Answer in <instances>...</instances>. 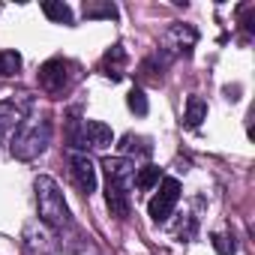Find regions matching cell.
I'll return each mask as SVG.
<instances>
[{"mask_svg":"<svg viewBox=\"0 0 255 255\" xmlns=\"http://www.w3.org/2000/svg\"><path fill=\"white\" fill-rule=\"evenodd\" d=\"M48 144H51V120L45 114H27L18 123V129L12 132L9 153L21 162H30L39 153H45Z\"/></svg>","mask_w":255,"mask_h":255,"instance_id":"obj_1","label":"cell"},{"mask_svg":"<svg viewBox=\"0 0 255 255\" xmlns=\"http://www.w3.org/2000/svg\"><path fill=\"white\" fill-rule=\"evenodd\" d=\"M33 189H36L39 219H42L48 228H54V231L69 228V225H72L69 204H66V198H63V192H60L57 180H54V177H48V174H39V177L33 180Z\"/></svg>","mask_w":255,"mask_h":255,"instance_id":"obj_2","label":"cell"},{"mask_svg":"<svg viewBox=\"0 0 255 255\" xmlns=\"http://www.w3.org/2000/svg\"><path fill=\"white\" fill-rule=\"evenodd\" d=\"M114 141L111 126L102 120H72L69 123V144L72 147H108Z\"/></svg>","mask_w":255,"mask_h":255,"instance_id":"obj_3","label":"cell"},{"mask_svg":"<svg viewBox=\"0 0 255 255\" xmlns=\"http://www.w3.org/2000/svg\"><path fill=\"white\" fill-rule=\"evenodd\" d=\"M177 201H180V180H177V177H162L159 192H156V195L150 198V204H147L150 219H153L156 225H162V222L171 216V210L177 207Z\"/></svg>","mask_w":255,"mask_h":255,"instance_id":"obj_4","label":"cell"},{"mask_svg":"<svg viewBox=\"0 0 255 255\" xmlns=\"http://www.w3.org/2000/svg\"><path fill=\"white\" fill-rule=\"evenodd\" d=\"M69 69H72V63L69 60H60V57L42 63L39 66V87L45 93H51V96H60L69 87V81H72V72Z\"/></svg>","mask_w":255,"mask_h":255,"instance_id":"obj_5","label":"cell"},{"mask_svg":"<svg viewBox=\"0 0 255 255\" xmlns=\"http://www.w3.org/2000/svg\"><path fill=\"white\" fill-rule=\"evenodd\" d=\"M195 42H198V30H195V27H189V24H174V27L168 30V36H165V42H162L165 63H168V57H174V54L189 57L192 48H195Z\"/></svg>","mask_w":255,"mask_h":255,"instance_id":"obj_6","label":"cell"},{"mask_svg":"<svg viewBox=\"0 0 255 255\" xmlns=\"http://www.w3.org/2000/svg\"><path fill=\"white\" fill-rule=\"evenodd\" d=\"M69 171H72V180L78 186L81 195H93L96 192V165L87 153H72L69 156Z\"/></svg>","mask_w":255,"mask_h":255,"instance_id":"obj_7","label":"cell"},{"mask_svg":"<svg viewBox=\"0 0 255 255\" xmlns=\"http://www.w3.org/2000/svg\"><path fill=\"white\" fill-rule=\"evenodd\" d=\"M30 114V96L27 93H18L12 99H3L0 102V135L9 132V129H18V123Z\"/></svg>","mask_w":255,"mask_h":255,"instance_id":"obj_8","label":"cell"},{"mask_svg":"<svg viewBox=\"0 0 255 255\" xmlns=\"http://www.w3.org/2000/svg\"><path fill=\"white\" fill-rule=\"evenodd\" d=\"M102 168H105V177L108 180H114L117 186H123L126 192H132V186H135V162H129V159H123V156H108L105 162H102Z\"/></svg>","mask_w":255,"mask_h":255,"instance_id":"obj_9","label":"cell"},{"mask_svg":"<svg viewBox=\"0 0 255 255\" xmlns=\"http://www.w3.org/2000/svg\"><path fill=\"white\" fill-rule=\"evenodd\" d=\"M105 204H108V210H111L114 219H126V216H129V210H132L129 192H126L123 186H117L114 180H105Z\"/></svg>","mask_w":255,"mask_h":255,"instance_id":"obj_10","label":"cell"},{"mask_svg":"<svg viewBox=\"0 0 255 255\" xmlns=\"http://www.w3.org/2000/svg\"><path fill=\"white\" fill-rule=\"evenodd\" d=\"M123 66H126V51L123 45H111L102 57V72L111 78V81H120L123 78Z\"/></svg>","mask_w":255,"mask_h":255,"instance_id":"obj_11","label":"cell"},{"mask_svg":"<svg viewBox=\"0 0 255 255\" xmlns=\"http://www.w3.org/2000/svg\"><path fill=\"white\" fill-rule=\"evenodd\" d=\"M81 12H84V18H108V21H117V15H120L111 0H84Z\"/></svg>","mask_w":255,"mask_h":255,"instance_id":"obj_12","label":"cell"},{"mask_svg":"<svg viewBox=\"0 0 255 255\" xmlns=\"http://www.w3.org/2000/svg\"><path fill=\"white\" fill-rule=\"evenodd\" d=\"M183 120H186L189 129H198V126L207 120V102H204L201 96H189V99H186V114H183Z\"/></svg>","mask_w":255,"mask_h":255,"instance_id":"obj_13","label":"cell"},{"mask_svg":"<svg viewBox=\"0 0 255 255\" xmlns=\"http://www.w3.org/2000/svg\"><path fill=\"white\" fill-rule=\"evenodd\" d=\"M120 150L123 153H138V156H150L153 153V144H150V138H144V135H123L120 138Z\"/></svg>","mask_w":255,"mask_h":255,"instance_id":"obj_14","label":"cell"},{"mask_svg":"<svg viewBox=\"0 0 255 255\" xmlns=\"http://www.w3.org/2000/svg\"><path fill=\"white\" fill-rule=\"evenodd\" d=\"M42 12L57 24H72V9H69V3H63V0H45Z\"/></svg>","mask_w":255,"mask_h":255,"instance_id":"obj_15","label":"cell"},{"mask_svg":"<svg viewBox=\"0 0 255 255\" xmlns=\"http://www.w3.org/2000/svg\"><path fill=\"white\" fill-rule=\"evenodd\" d=\"M18 69H21V54L12 48H0V78L18 75Z\"/></svg>","mask_w":255,"mask_h":255,"instance_id":"obj_16","label":"cell"},{"mask_svg":"<svg viewBox=\"0 0 255 255\" xmlns=\"http://www.w3.org/2000/svg\"><path fill=\"white\" fill-rule=\"evenodd\" d=\"M156 183H159V168H156V165H144V168L135 171V186H138V189L147 192V189H153Z\"/></svg>","mask_w":255,"mask_h":255,"instance_id":"obj_17","label":"cell"},{"mask_svg":"<svg viewBox=\"0 0 255 255\" xmlns=\"http://www.w3.org/2000/svg\"><path fill=\"white\" fill-rule=\"evenodd\" d=\"M126 105H129V111H135L138 117H144V114L150 111V102H147V96H144L141 87H132V90H129V96H126Z\"/></svg>","mask_w":255,"mask_h":255,"instance_id":"obj_18","label":"cell"},{"mask_svg":"<svg viewBox=\"0 0 255 255\" xmlns=\"http://www.w3.org/2000/svg\"><path fill=\"white\" fill-rule=\"evenodd\" d=\"M162 66H165V63H159V57H147V60L141 63V78L159 84V81H162Z\"/></svg>","mask_w":255,"mask_h":255,"instance_id":"obj_19","label":"cell"},{"mask_svg":"<svg viewBox=\"0 0 255 255\" xmlns=\"http://www.w3.org/2000/svg\"><path fill=\"white\" fill-rule=\"evenodd\" d=\"M210 243H213V249H216L219 255H234V252H237V243H234L231 234H213Z\"/></svg>","mask_w":255,"mask_h":255,"instance_id":"obj_20","label":"cell"}]
</instances>
